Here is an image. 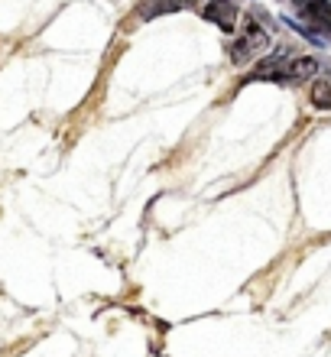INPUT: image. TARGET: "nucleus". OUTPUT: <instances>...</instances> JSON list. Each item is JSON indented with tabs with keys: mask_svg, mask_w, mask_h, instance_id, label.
Instances as JSON below:
<instances>
[{
	"mask_svg": "<svg viewBox=\"0 0 331 357\" xmlns=\"http://www.w3.org/2000/svg\"><path fill=\"white\" fill-rule=\"evenodd\" d=\"M266 49H270V33L260 26V20H244V26H240L234 46H231V62L234 66H247L250 59L263 56Z\"/></svg>",
	"mask_w": 331,
	"mask_h": 357,
	"instance_id": "nucleus-1",
	"label": "nucleus"
},
{
	"mask_svg": "<svg viewBox=\"0 0 331 357\" xmlns=\"http://www.w3.org/2000/svg\"><path fill=\"white\" fill-rule=\"evenodd\" d=\"M318 59L312 56H299V59H286L283 66V75H279V82L283 85H305V82H312L315 72H318Z\"/></svg>",
	"mask_w": 331,
	"mask_h": 357,
	"instance_id": "nucleus-2",
	"label": "nucleus"
},
{
	"mask_svg": "<svg viewBox=\"0 0 331 357\" xmlns=\"http://www.w3.org/2000/svg\"><path fill=\"white\" fill-rule=\"evenodd\" d=\"M201 17L208 20V23H215V26H221L224 33H234V26H237L234 0H208V7L201 10Z\"/></svg>",
	"mask_w": 331,
	"mask_h": 357,
	"instance_id": "nucleus-3",
	"label": "nucleus"
},
{
	"mask_svg": "<svg viewBox=\"0 0 331 357\" xmlns=\"http://www.w3.org/2000/svg\"><path fill=\"white\" fill-rule=\"evenodd\" d=\"M295 7L312 26L318 29H331V3L328 0H295Z\"/></svg>",
	"mask_w": 331,
	"mask_h": 357,
	"instance_id": "nucleus-4",
	"label": "nucleus"
},
{
	"mask_svg": "<svg viewBox=\"0 0 331 357\" xmlns=\"http://www.w3.org/2000/svg\"><path fill=\"white\" fill-rule=\"evenodd\" d=\"M199 0H146L140 7V17H156V13H176V10L195 7Z\"/></svg>",
	"mask_w": 331,
	"mask_h": 357,
	"instance_id": "nucleus-5",
	"label": "nucleus"
},
{
	"mask_svg": "<svg viewBox=\"0 0 331 357\" xmlns=\"http://www.w3.org/2000/svg\"><path fill=\"white\" fill-rule=\"evenodd\" d=\"M312 104L315 107H331V75L318 78L312 85Z\"/></svg>",
	"mask_w": 331,
	"mask_h": 357,
	"instance_id": "nucleus-6",
	"label": "nucleus"
}]
</instances>
